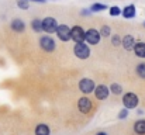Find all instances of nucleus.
Listing matches in <instances>:
<instances>
[{
	"label": "nucleus",
	"instance_id": "f8f14e48",
	"mask_svg": "<svg viewBox=\"0 0 145 135\" xmlns=\"http://www.w3.org/2000/svg\"><path fill=\"white\" fill-rule=\"evenodd\" d=\"M121 44H123V46H124V49H127V51H133V48H134V45H135V40H134L133 35H125V37L123 38Z\"/></svg>",
	"mask_w": 145,
	"mask_h": 135
},
{
	"label": "nucleus",
	"instance_id": "39448f33",
	"mask_svg": "<svg viewBox=\"0 0 145 135\" xmlns=\"http://www.w3.org/2000/svg\"><path fill=\"white\" fill-rule=\"evenodd\" d=\"M71 40H73L75 44L76 42H83L85 41V31H83V28L79 27V25H75L73 28H71Z\"/></svg>",
	"mask_w": 145,
	"mask_h": 135
},
{
	"label": "nucleus",
	"instance_id": "9b49d317",
	"mask_svg": "<svg viewBox=\"0 0 145 135\" xmlns=\"http://www.w3.org/2000/svg\"><path fill=\"white\" fill-rule=\"evenodd\" d=\"M121 14H123L124 18H134V17H135V6H134V4L125 6V7L121 10Z\"/></svg>",
	"mask_w": 145,
	"mask_h": 135
},
{
	"label": "nucleus",
	"instance_id": "f3484780",
	"mask_svg": "<svg viewBox=\"0 0 145 135\" xmlns=\"http://www.w3.org/2000/svg\"><path fill=\"white\" fill-rule=\"evenodd\" d=\"M31 27H33V30L34 31H37V33H40V31H42V20H33L31 21Z\"/></svg>",
	"mask_w": 145,
	"mask_h": 135
},
{
	"label": "nucleus",
	"instance_id": "20e7f679",
	"mask_svg": "<svg viewBox=\"0 0 145 135\" xmlns=\"http://www.w3.org/2000/svg\"><path fill=\"white\" fill-rule=\"evenodd\" d=\"M55 33H56L58 38H59L61 41H63V42H66V41H69V40H71V28H69L68 25H65V24L58 25Z\"/></svg>",
	"mask_w": 145,
	"mask_h": 135
},
{
	"label": "nucleus",
	"instance_id": "423d86ee",
	"mask_svg": "<svg viewBox=\"0 0 145 135\" xmlns=\"http://www.w3.org/2000/svg\"><path fill=\"white\" fill-rule=\"evenodd\" d=\"M58 27V23L54 17H45L42 20V30L45 33H55Z\"/></svg>",
	"mask_w": 145,
	"mask_h": 135
},
{
	"label": "nucleus",
	"instance_id": "4be33fe9",
	"mask_svg": "<svg viewBox=\"0 0 145 135\" xmlns=\"http://www.w3.org/2000/svg\"><path fill=\"white\" fill-rule=\"evenodd\" d=\"M121 14V8L120 7H117V6H113V7H110V16H120Z\"/></svg>",
	"mask_w": 145,
	"mask_h": 135
},
{
	"label": "nucleus",
	"instance_id": "a878e982",
	"mask_svg": "<svg viewBox=\"0 0 145 135\" xmlns=\"http://www.w3.org/2000/svg\"><path fill=\"white\" fill-rule=\"evenodd\" d=\"M30 1V0H28ZM31 1H35V3H45L47 0H31Z\"/></svg>",
	"mask_w": 145,
	"mask_h": 135
},
{
	"label": "nucleus",
	"instance_id": "ddd939ff",
	"mask_svg": "<svg viewBox=\"0 0 145 135\" xmlns=\"http://www.w3.org/2000/svg\"><path fill=\"white\" fill-rule=\"evenodd\" d=\"M11 28H13V31H16V33H23L24 28H25V24H24L23 20L14 18V20L11 21Z\"/></svg>",
	"mask_w": 145,
	"mask_h": 135
},
{
	"label": "nucleus",
	"instance_id": "f257e3e1",
	"mask_svg": "<svg viewBox=\"0 0 145 135\" xmlns=\"http://www.w3.org/2000/svg\"><path fill=\"white\" fill-rule=\"evenodd\" d=\"M73 52L79 59H88L89 55H90V49L85 42H76L75 48H73Z\"/></svg>",
	"mask_w": 145,
	"mask_h": 135
},
{
	"label": "nucleus",
	"instance_id": "bb28decb",
	"mask_svg": "<svg viewBox=\"0 0 145 135\" xmlns=\"http://www.w3.org/2000/svg\"><path fill=\"white\" fill-rule=\"evenodd\" d=\"M97 135H107V134H106V132H99Z\"/></svg>",
	"mask_w": 145,
	"mask_h": 135
},
{
	"label": "nucleus",
	"instance_id": "2eb2a0df",
	"mask_svg": "<svg viewBox=\"0 0 145 135\" xmlns=\"http://www.w3.org/2000/svg\"><path fill=\"white\" fill-rule=\"evenodd\" d=\"M134 131L138 135H145V120H138L134 124Z\"/></svg>",
	"mask_w": 145,
	"mask_h": 135
},
{
	"label": "nucleus",
	"instance_id": "7ed1b4c3",
	"mask_svg": "<svg viewBox=\"0 0 145 135\" xmlns=\"http://www.w3.org/2000/svg\"><path fill=\"white\" fill-rule=\"evenodd\" d=\"M100 38H101L100 33L97 30H95V28H90V30H88L85 33V41H88V44H92V45L99 44Z\"/></svg>",
	"mask_w": 145,
	"mask_h": 135
},
{
	"label": "nucleus",
	"instance_id": "0eeeda50",
	"mask_svg": "<svg viewBox=\"0 0 145 135\" xmlns=\"http://www.w3.org/2000/svg\"><path fill=\"white\" fill-rule=\"evenodd\" d=\"M79 90H80L82 93H85V94L92 93V91L95 90V82H93L92 79H88V78L82 79V80L79 82Z\"/></svg>",
	"mask_w": 145,
	"mask_h": 135
},
{
	"label": "nucleus",
	"instance_id": "aec40b11",
	"mask_svg": "<svg viewBox=\"0 0 145 135\" xmlns=\"http://www.w3.org/2000/svg\"><path fill=\"white\" fill-rule=\"evenodd\" d=\"M137 75L141 78V79H145V63H140L137 66Z\"/></svg>",
	"mask_w": 145,
	"mask_h": 135
},
{
	"label": "nucleus",
	"instance_id": "5701e85b",
	"mask_svg": "<svg viewBox=\"0 0 145 135\" xmlns=\"http://www.w3.org/2000/svg\"><path fill=\"white\" fill-rule=\"evenodd\" d=\"M17 6L23 10H27L28 8V0H18L17 1Z\"/></svg>",
	"mask_w": 145,
	"mask_h": 135
},
{
	"label": "nucleus",
	"instance_id": "dca6fc26",
	"mask_svg": "<svg viewBox=\"0 0 145 135\" xmlns=\"http://www.w3.org/2000/svg\"><path fill=\"white\" fill-rule=\"evenodd\" d=\"M35 135H49V128L45 124H38L35 128Z\"/></svg>",
	"mask_w": 145,
	"mask_h": 135
},
{
	"label": "nucleus",
	"instance_id": "f03ea898",
	"mask_svg": "<svg viewBox=\"0 0 145 135\" xmlns=\"http://www.w3.org/2000/svg\"><path fill=\"white\" fill-rule=\"evenodd\" d=\"M123 104H124L125 108H130V110L135 108L138 106V97H137V94H134V93H125L124 97H123Z\"/></svg>",
	"mask_w": 145,
	"mask_h": 135
},
{
	"label": "nucleus",
	"instance_id": "cd10ccee",
	"mask_svg": "<svg viewBox=\"0 0 145 135\" xmlns=\"http://www.w3.org/2000/svg\"><path fill=\"white\" fill-rule=\"evenodd\" d=\"M144 25H145V23H144Z\"/></svg>",
	"mask_w": 145,
	"mask_h": 135
},
{
	"label": "nucleus",
	"instance_id": "6e6552de",
	"mask_svg": "<svg viewBox=\"0 0 145 135\" xmlns=\"http://www.w3.org/2000/svg\"><path fill=\"white\" fill-rule=\"evenodd\" d=\"M40 45H41V48L44 49V51H47V52H52V51H55V41L51 38V37H42L41 40H40Z\"/></svg>",
	"mask_w": 145,
	"mask_h": 135
},
{
	"label": "nucleus",
	"instance_id": "a211bd4d",
	"mask_svg": "<svg viewBox=\"0 0 145 135\" xmlns=\"http://www.w3.org/2000/svg\"><path fill=\"white\" fill-rule=\"evenodd\" d=\"M106 8H107V6H106V4H101V3H95V4L90 7V10L95 11V13H96V11H103V10H106Z\"/></svg>",
	"mask_w": 145,
	"mask_h": 135
},
{
	"label": "nucleus",
	"instance_id": "393cba45",
	"mask_svg": "<svg viewBox=\"0 0 145 135\" xmlns=\"http://www.w3.org/2000/svg\"><path fill=\"white\" fill-rule=\"evenodd\" d=\"M127 115H128L127 110H121V111H120V114H118V118H125Z\"/></svg>",
	"mask_w": 145,
	"mask_h": 135
},
{
	"label": "nucleus",
	"instance_id": "9d476101",
	"mask_svg": "<svg viewBox=\"0 0 145 135\" xmlns=\"http://www.w3.org/2000/svg\"><path fill=\"white\" fill-rule=\"evenodd\" d=\"M95 96H96V98L99 100H104V98H107V96H108V87L107 86H104V85H99L97 87H95Z\"/></svg>",
	"mask_w": 145,
	"mask_h": 135
},
{
	"label": "nucleus",
	"instance_id": "1a4fd4ad",
	"mask_svg": "<svg viewBox=\"0 0 145 135\" xmlns=\"http://www.w3.org/2000/svg\"><path fill=\"white\" fill-rule=\"evenodd\" d=\"M78 107H79L80 113H83V114H88V113L92 110V101H90L88 97H82V98H79Z\"/></svg>",
	"mask_w": 145,
	"mask_h": 135
},
{
	"label": "nucleus",
	"instance_id": "b1692460",
	"mask_svg": "<svg viewBox=\"0 0 145 135\" xmlns=\"http://www.w3.org/2000/svg\"><path fill=\"white\" fill-rule=\"evenodd\" d=\"M111 42H113V45H121V38L118 37V35H113L111 37Z\"/></svg>",
	"mask_w": 145,
	"mask_h": 135
},
{
	"label": "nucleus",
	"instance_id": "4468645a",
	"mask_svg": "<svg viewBox=\"0 0 145 135\" xmlns=\"http://www.w3.org/2000/svg\"><path fill=\"white\" fill-rule=\"evenodd\" d=\"M133 49L138 58H145V42H135Z\"/></svg>",
	"mask_w": 145,
	"mask_h": 135
},
{
	"label": "nucleus",
	"instance_id": "412c9836",
	"mask_svg": "<svg viewBox=\"0 0 145 135\" xmlns=\"http://www.w3.org/2000/svg\"><path fill=\"white\" fill-rule=\"evenodd\" d=\"M99 33H100V35H101V37H108V35L111 34V30H110V27H108V25H103V27H101V30H100Z\"/></svg>",
	"mask_w": 145,
	"mask_h": 135
},
{
	"label": "nucleus",
	"instance_id": "6ab92c4d",
	"mask_svg": "<svg viewBox=\"0 0 145 135\" xmlns=\"http://www.w3.org/2000/svg\"><path fill=\"white\" fill-rule=\"evenodd\" d=\"M110 91L114 93V94H120V93L123 91V87H121V85H118V83H113V85L110 86Z\"/></svg>",
	"mask_w": 145,
	"mask_h": 135
}]
</instances>
